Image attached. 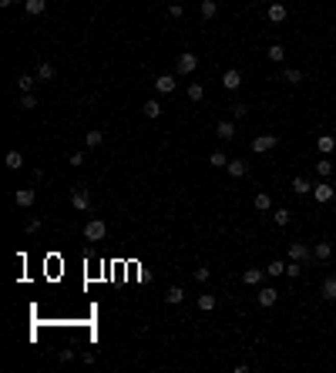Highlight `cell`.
<instances>
[{
    "label": "cell",
    "instance_id": "obj_36",
    "mask_svg": "<svg viewBox=\"0 0 336 373\" xmlns=\"http://www.w3.org/2000/svg\"><path fill=\"white\" fill-rule=\"evenodd\" d=\"M205 97V88L202 84H188V101H202Z\"/></svg>",
    "mask_w": 336,
    "mask_h": 373
},
{
    "label": "cell",
    "instance_id": "obj_4",
    "mask_svg": "<svg viewBox=\"0 0 336 373\" xmlns=\"http://www.w3.org/2000/svg\"><path fill=\"white\" fill-rule=\"evenodd\" d=\"M313 195H316V202H320V205H326V202H333L336 188L329 185V182H316V185H313Z\"/></svg>",
    "mask_w": 336,
    "mask_h": 373
},
{
    "label": "cell",
    "instance_id": "obj_22",
    "mask_svg": "<svg viewBox=\"0 0 336 373\" xmlns=\"http://www.w3.org/2000/svg\"><path fill=\"white\" fill-rule=\"evenodd\" d=\"M4 165H7L10 171L24 168V155H20V152H7V158H4Z\"/></svg>",
    "mask_w": 336,
    "mask_h": 373
},
{
    "label": "cell",
    "instance_id": "obj_10",
    "mask_svg": "<svg viewBox=\"0 0 336 373\" xmlns=\"http://www.w3.org/2000/svg\"><path fill=\"white\" fill-rule=\"evenodd\" d=\"M266 17H269L272 24H282L289 17V10H286V4H269V10H266Z\"/></svg>",
    "mask_w": 336,
    "mask_h": 373
},
{
    "label": "cell",
    "instance_id": "obj_28",
    "mask_svg": "<svg viewBox=\"0 0 336 373\" xmlns=\"http://www.w3.org/2000/svg\"><path fill=\"white\" fill-rule=\"evenodd\" d=\"M289 219H293V215H289V209H272V222H276L279 229H286Z\"/></svg>",
    "mask_w": 336,
    "mask_h": 373
},
{
    "label": "cell",
    "instance_id": "obj_38",
    "mask_svg": "<svg viewBox=\"0 0 336 373\" xmlns=\"http://www.w3.org/2000/svg\"><path fill=\"white\" fill-rule=\"evenodd\" d=\"M57 360H61V363H71V360H74V350H61V353H57Z\"/></svg>",
    "mask_w": 336,
    "mask_h": 373
},
{
    "label": "cell",
    "instance_id": "obj_43",
    "mask_svg": "<svg viewBox=\"0 0 336 373\" xmlns=\"http://www.w3.org/2000/svg\"><path fill=\"white\" fill-rule=\"evenodd\" d=\"M10 4H17V0H0V7H10Z\"/></svg>",
    "mask_w": 336,
    "mask_h": 373
},
{
    "label": "cell",
    "instance_id": "obj_13",
    "mask_svg": "<svg viewBox=\"0 0 336 373\" xmlns=\"http://www.w3.org/2000/svg\"><path fill=\"white\" fill-rule=\"evenodd\" d=\"M262 276H266V269H246V272H242V283L246 286H262Z\"/></svg>",
    "mask_w": 336,
    "mask_h": 373
},
{
    "label": "cell",
    "instance_id": "obj_12",
    "mask_svg": "<svg viewBox=\"0 0 336 373\" xmlns=\"http://www.w3.org/2000/svg\"><path fill=\"white\" fill-rule=\"evenodd\" d=\"M225 171H229L232 179H242V175H246V171H249V165L242 162V158H229V165H225Z\"/></svg>",
    "mask_w": 336,
    "mask_h": 373
},
{
    "label": "cell",
    "instance_id": "obj_8",
    "mask_svg": "<svg viewBox=\"0 0 336 373\" xmlns=\"http://www.w3.org/2000/svg\"><path fill=\"white\" fill-rule=\"evenodd\" d=\"M256 300H259V306H266V309H269V306H276V300H279V292L272 289V286H262V289L256 292Z\"/></svg>",
    "mask_w": 336,
    "mask_h": 373
},
{
    "label": "cell",
    "instance_id": "obj_19",
    "mask_svg": "<svg viewBox=\"0 0 336 373\" xmlns=\"http://www.w3.org/2000/svg\"><path fill=\"white\" fill-rule=\"evenodd\" d=\"M24 7H27L31 17H40L44 10H47V0H24Z\"/></svg>",
    "mask_w": 336,
    "mask_h": 373
},
{
    "label": "cell",
    "instance_id": "obj_30",
    "mask_svg": "<svg viewBox=\"0 0 336 373\" xmlns=\"http://www.w3.org/2000/svg\"><path fill=\"white\" fill-rule=\"evenodd\" d=\"M282 81L286 84H299L303 81V71H299V67H286V71H282Z\"/></svg>",
    "mask_w": 336,
    "mask_h": 373
},
{
    "label": "cell",
    "instance_id": "obj_41",
    "mask_svg": "<svg viewBox=\"0 0 336 373\" xmlns=\"http://www.w3.org/2000/svg\"><path fill=\"white\" fill-rule=\"evenodd\" d=\"M71 165H74V168H78V165H84V155L74 152V155H71Z\"/></svg>",
    "mask_w": 336,
    "mask_h": 373
},
{
    "label": "cell",
    "instance_id": "obj_9",
    "mask_svg": "<svg viewBox=\"0 0 336 373\" xmlns=\"http://www.w3.org/2000/svg\"><path fill=\"white\" fill-rule=\"evenodd\" d=\"M175 78H172V74H158V78H155V91H158V94H172V91H175Z\"/></svg>",
    "mask_w": 336,
    "mask_h": 373
},
{
    "label": "cell",
    "instance_id": "obj_14",
    "mask_svg": "<svg viewBox=\"0 0 336 373\" xmlns=\"http://www.w3.org/2000/svg\"><path fill=\"white\" fill-rule=\"evenodd\" d=\"M215 135H219L222 141H232V138H235V125H232V121H219V125H215Z\"/></svg>",
    "mask_w": 336,
    "mask_h": 373
},
{
    "label": "cell",
    "instance_id": "obj_32",
    "mask_svg": "<svg viewBox=\"0 0 336 373\" xmlns=\"http://www.w3.org/2000/svg\"><path fill=\"white\" fill-rule=\"evenodd\" d=\"M316 171H320L323 179H329V175H333V162H329V155H323L320 162H316Z\"/></svg>",
    "mask_w": 336,
    "mask_h": 373
},
{
    "label": "cell",
    "instance_id": "obj_44",
    "mask_svg": "<svg viewBox=\"0 0 336 373\" xmlns=\"http://www.w3.org/2000/svg\"><path fill=\"white\" fill-rule=\"evenodd\" d=\"M249 4H259V0H249Z\"/></svg>",
    "mask_w": 336,
    "mask_h": 373
},
{
    "label": "cell",
    "instance_id": "obj_29",
    "mask_svg": "<svg viewBox=\"0 0 336 373\" xmlns=\"http://www.w3.org/2000/svg\"><path fill=\"white\" fill-rule=\"evenodd\" d=\"M34 81H37V78H31V74H20V78H17V88H20V94H31V91H34Z\"/></svg>",
    "mask_w": 336,
    "mask_h": 373
},
{
    "label": "cell",
    "instance_id": "obj_21",
    "mask_svg": "<svg viewBox=\"0 0 336 373\" xmlns=\"http://www.w3.org/2000/svg\"><path fill=\"white\" fill-rule=\"evenodd\" d=\"M316 148H320V155H329L336 148V138L333 135H320V138H316Z\"/></svg>",
    "mask_w": 336,
    "mask_h": 373
},
{
    "label": "cell",
    "instance_id": "obj_15",
    "mask_svg": "<svg viewBox=\"0 0 336 373\" xmlns=\"http://www.w3.org/2000/svg\"><path fill=\"white\" fill-rule=\"evenodd\" d=\"M289 188H293L296 195H306V192H313V182H309V179H303V175H296V179L289 182Z\"/></svg>",
    "mask_w": 336,
    "mask_h": 373
},
{
    "label": "cell",
    "instance_id": "obj_39",
    "mask_svg": "<svg viewBox=\"0 0 336 373\" xmlns=\"http://www.w3.org/2000/svg\"><path fill=\"white\" fill-rule=\"evenodd\" d=\"M232 111H235V118H246V114H249V105H235Z\"/></svg>",
    "mask_w": 336,
    "mask_h": 373
},
{
    "label": "cell",
    "instance_id": "obj_5",
    "mask_svg": "<svg viewBox=\"0 0 336 373\" xmlns=\"http://www.w3.org/2000/svg\"><path fill=\"white\" fill-rule=\"evenodd\" d=\"M71 205L78 212H88L91 209V192H88V188H74V192H71Z\"/></svg>",
    "mask_w": 336,
    "mask_h": 373
},
{
    "label": "cell",
    "instance_id": "obj_11",
    "mask_svg": "<svg viewBox=\"0 0 336 373\" xmlns=\"http://www.w3.org/2000/svg\"><path fill=\"white\" fill-rule=\"evenodd\" d=\"M313 252L306 249V242H289V259H296V262H306Z\"/></svg>",
    "mask_w": 336,
    "mask_h": 373
},
{
    "label": "cell",
    "instance_id": "obj_20",
    "mask_svg": "<svg viewBox=\"0 0 336 373\" xmlns=\"http://www.w3.org/2000/svg\"><path fill=\"white\" fill-rule=\"evenodd\" d=\"M266 57H269V61H276V64H282V61H286V47H282V44H269Z\"/></svg>",
    "mask_w": 336,
    "mask_h": 373
},
{
    "label": "cell",
    "instance_id": "obj_18",
    "mask_svg": "<svg viewBox=\"0 0 336 373\" xmlns=\"http://www.w3.org/2000/svg\"><path fill=\"white\" fill-rule=\"evenodd\" d=\"M34 78H37V81H51V78H54V64H51V61H40Z\"/></svg>",
    "mask_w": 336,
    "mask_h": 373
},
{
    "label": "cell",
    "instance_id": "obj_7",
    "mask_svg": "<svg viewBox=\"0 0 336 373\" xmlns=\"http://www.w3.org/2000/svg\"><path fill=\"white\" fill-rule=\"evenodd\" d=\"M222 88H225V91H239V88H242V74L235 71V67H229V71L222 74Z\"/></svg>",
    "mask_w": 336,
    "mask_h": 373
},
{
    "label": "cell",
    "instance_id": "obj_40",
    "mask_svg": "<svg viewBox=\"0 0 336 373\" xmlns=\"http://www.w3.org/2000/svg\"><path fill=\"white\" fill-rule=\"evenodd\" d=\"M168 17H182V4H172V7H168Z\"/></svg>",
    "mask_w": 336,
    "mask_h": 373
},
{
    "label": "cell",
    "instance_id": "obj_34",
    "mask_svg": "<svg viewBox=\"0 0 336 373\" xmlns=\"http://www.w3.org/2000/svg\"><path fill=\"white\" fill-rule=\"evenodd\" d=\"M101 141H104L101 131H88V135H84V145L88 148H101Z\"/></svg>",
    "mask_w": 336,
    "mask_h": 373
},
{
    "label": "cell",
    "instance_id": "obj_37",
    "mask_svg": "<svg viewBox=\"0 0 336 373\" xmlns=\"http://www.w3.org/2000/svg\"><path fill=\"white\" fill-rule=\"evenodd\" d=\"M208 276H212V272H208V266L195 269V283H208Z\"/></svg>",
    "mask_w": 336,
    "mask_h": 373
},
{
    "label": "cell",
    "instance_id": "obj_26",
    "mask_svg": "<svg viewBox=\"0 0 336 373\" xmlns=\"http://www.w3.org/2000/svg\"><path fill=\"white\" fill-rule=\"evenodd\" d=\"M199 10H202V17H205V20H212V17L219 14V4H215V0H202Z\"/></svg>",
    "mask_w": 336,
    "mask_h": 373
},
{
    "label": "cell",
    "instance_id": "obj_31",
    "mask_svg": "<svg viewBox=\"0 0 336 373\" xmlns=\"http://www.w3.org/2000/svg\"><path fill=\"white\" fill-rule=\"evenodd\" d=\"M215 296H208V292H202V296H199V309H202V313H212V309H215Z\"/></svg>",
    "mask_w": 336,
    "mask_h": 373
},
{
    "label": "cell",
    "instance_id": "obj_33",
    "mask_svg": "<svg viewBox=\"0 0 336 373\" xmlns=\"http://www.w3.org/2000/svg\"><path fill=\"white\" fill-rule=\"evenodd\" d=\"M208 165H212V168H225L229 158H225V152H212V155H208Z\"/></svg>",
    "mask_w": 336,
    "mask_h": 373
},
{
    "label": "cell",
    "instance_id": "obj_27",
    "mask_svg": "<svg viewBox=\"0 0 336 373\" xmlns=\"http://www.w3.org/2000/svg\"><path fill=\"white\" fill-rule=\"evenodd\" d=\"M141 111H145V118H161V105L155 101V97H152V101H145Z\"/></svg>",
    "mask_w": 336,
    "mask_h": 373
},
{
    "label": "cell",
    "instance_id": "obj_16",
    "mask_svg": "<svg viewBox=\"0 0 336 373\" xmlns=\"http://www.w3.org/2000/svg\"><path fill=\"white\" fill-rule=\"evenodd\" d=\"M320 292H323V300H333V303H336V276H326V279H323Z\"/></svg>",
    "mask_w": 336,
    "mask_h": 373
},
{
    "label": "cell",
    "instance_id": "obj_6",
    "mask_svg": "<svg viewBox=\"0 0 336 373\" xmlns=\"http://www.w3.org/2000/svg\"><path fill=\"white\" fill-rule=\"evenodd\" d=\"M34 198H37V192H34V188H17V192H14V202H17V209H31V205H34Z\"/></svg>",
    "mask_w": 336,
    "mask_h": 373
},
{
    "label": "cell",
    "instance_id": "obj_25",
    "mask_svg": "<svg viewBox=\"0 0 336 373\" xmlns=\"http://www.w3.org/2000/svg\"><path fill=\"white\" fill-rule=\"evenodd\" d=\"M182 300H185V292H182V286H172V289L165 292V303H168V306H178V303H182Z\"/></svg>",
    "mask_w": 336,
    "mask_h": 373
},
{
    "label": "cell",
    "instance_id": "obj_24",
    "mask_svg": "<svg viewBox=\"0 0 336 373\" xmlns=\"http://www.w3.org/2000/svg\"><path fill=\"white\" fill-rule=\"evenodd\" d=\"M266 276H272V279H276V276H286V262H282V259H272L269 266H266Z\"/></svg>",
    "mask_w": 336,
    "mask_h": 373
},
{
    "label": "cell",
    "instance_id": "obj_23",
    "mask_svg": "<svg viewBox=\"0 0 336 373\" xmlns=\"http://www.w3.org/2000/svg\"><path fill=\"white\" fill-rule=\"evenodd\" d=\"M252 205H256L259 212H269V209H272V195H269V192H259L256 198H252Z\"/></svg>",
    "mask_w": 336,
    "mask_h": 373
},
{
    "label": "cell",
    "instance_id": "obj_2",
    "mask_svg": "<svg viewBox=\"0 0 336 373\" xmlns=\"http://www.w3.org/2000/svg\"><path fill=\"white\" fill-rule=\"evenodd\" d=\"M276 145H279V138H276V135H259V138H252V152H256V155L272 152Z\"/></svg>",
    "mask_w": 336,
    "mask_h": 373
},
{
    "label": "cell",
    "instance_id": "obj_42",
    "mask_svg": "<svg viewBox=\"0 0 336 373\" xmlns=\"http://www.w3.org/2000/svg\"><path fill=\"white\" fill-rule=\"evenodd\" d=\"M37 229H40V219H31V222H27V232H31V235L37 232Z\"/></svg>",
    "mask_w": 336,
    "mask_h": 373
},
{
    "label": "cell",
    "instance_id": "obj_3",
    "mask_svg": "<svg viewBox=\"0 0 336 373\" xmlns=\"http://www.w3.org/2000/svg\"><path fill=\"white\" fill-rule=\"evenodd\" d=\"M195 67H199V57H195V54H188V51L178 54V61H175V71L178 74H192Z\"/></svg>",
    "mask_w": 336,
    "mask_h": 373
},
{
    "label": "cell",
    "instance_id": "obj_1",
    "mask_svg": "<svg viewBox=\"0 0 336 373\" xmlns=\"http://www.w3.org/2000/svg\"><path fill=\"white\" fill-rule=\"evenodd\" d=\"M104 235H108V226H104V219H91L88 226H84V239H88V242H101Z\"/></svg>",
    "mask_w": 336,
    "mask_h": 373
},
{
    "label": "cell",
    "instance_id": "obj_45",
    "mask_svg": "<svg viewBox=\"0 0 336 373\" xmlns=\"http://www.w3.org/2000/svg\"><path fill=\"white\" fill-rule=\"evenodd\" d=\"M199 4H202V0H199Z\"/></svg>",
    "mask_w": 336,
    "mask_h": 373
},
{
    "label": "cell",
    "instance_id": "obj_35",
    "mask_svg": "<svg viewBox=\"0 0 336 373\" xmlns=\"http://www.w3.org/2000/svg\"><path fill=\"white\" fill-rule=\"evenodd\" d=\"M31 108H37V94H20V111H31Z\"/></svg>",
    "mask_w": 336,
    "mask_h": 373
},
{
    "label": "cell",
    "instance_id": "obj_17",
    "mask_svg": "<svg viewBox=\"0 0 336 373\" xmlns=\"http://www.w3.org/2000/svg\"><path fill=\"white\" fill-rule=\"evenodd\" d=\"M329 256H333V245H329V242H316V245H313V259L326 262Z\"/></svg>",
    "mask_w": 336,
    "mask_h": 373
}]
</instances>
